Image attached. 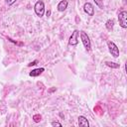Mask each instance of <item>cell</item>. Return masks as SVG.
Returning <instances> with one entry per match:
<instances>
[{
	"mask_svg": "<svg viewBox=\"0 0 127 127\" xmlns=\"http://www.w3.org/2000/svg\"><path fill=\"white\" fill-rule=\"evenodd\" d=\"M52 126H59V127H61V126H62V124H61L60 122L54 121V122H52Z\"/></svg>",
	"mask_w": 127,
	"mask_h": 127,
	"instance_id": "5bb4252c",
	"label": "cell"
},
{
	"mask_svg": "<svg viewBox=\"0 0 127 127\" xmlns=\"http://www.w3.org/2000/svg\"><path fill=\"white\" fill-rule=\"evenodd\" d=\"M107 46H108V50H109V53L111 54V56H113L114 58L119 57V49L115 45V43H113L112 41H108Z\"/></svg>",
	"mask_w": 127,
	"mask_h": 127,
	"instance_id": "7a4b0ae2",
	"label": "cell"
},
{
	"mask_svg": "<svg viewBox=\"0 0 127 127\" xmlns=\"http://www.w3.org/2000/svg\"><path fill=\"white\" fill-rule=\"evenodd\" d=\"M78 125L81 126V127H88L89 123H88L87 119L84 116H79L78 117Z\"/></svg>",
	"mask_w": 127,
	"mask_h": 127,
	"instance_id": "52a82bcc",
	"label": "cell"
},
{
	"mask_svg": "<svg viewBox=\"0 0 127 127\" xmlns=\"http://www.w3.org/2000/svg\"><path fill=\"white\" fill-rule=\"evenodd\" d=\"M34 9H35V13L37 14V16L39 17H43L44 16V13H45V4L43 1L39 0L36 2L35 6H34Z\"/></svg>",
	"mask_w": 127,
	"mask_h": 127,
	"instance_id": "6da1fadb",
	"label": "cell"
},
{
	"mask_svg": "<svg viewBox=\"0 0 127 127\" xmlns=\"http://www.w3.org/2000/svg\"><path fill=\"white\" fill-rule=\"evenodd\" d=\"M45 70V68L44 67H39V68H35V69H33L32 71H30V73H29V75L30 76H38V75H40L43 71Z\"/></svg>",
	"mask_w": 127,
	"mask_h": 127,
	"instance_id": "ba28073f",
	"label": "cell"
},
{
	"mask_svg": "<svg viewBox=\"0 0 127 127\" xmlns=\"http://www.w3.org/2000/svg\"><path fill=\"white\" fill-rule=\"evenodd\" d=\"M80 39H81V42H82L85 50L89 51L90 50V46H91L90 45V40H89V37L87 36V34L85 32H83V31L80 32Z\"/></svg>",
	"mask_w": 127,
	"mask_h": 127,
	"instance_id": "277c9868",
	"label": "cell"
},
{
	"mask_svg": "<svg viewBox=\"0 0 127 127\" xmlns=\"http://www.w3.org/2000/svg\"><path fill=\"white\" fill-rule=\"evenodd\" d=\"M66 8H67V1H66V0H63V1H61V2L58 4V10H59L60 12L64 11Z\"/></svg>",
	"mask_w": 127,
	"mask_h": 127,
	"instance_id": "9c48e42d",
	"label": "cell"
},
{
	"mask_svg": "<svg viewBox=\"0 0 127 127\" xmlns=\"http://www.w3.org/2000/svg\"><path fill=\"white\" fill-rule=\"evenodd\" d=\"M95 2V5L98 6L100 9H103L104 7V4H103V0H93Z\"/></svg>",
	"mask_w": 127,
	"mask_h": 127,
	"instance_id": "7c38bea8",
	"label": "cell"
},
{
	"mask_svg": "<svg viewBox=\"0 0 127 127\" xmlns=\"http://www.w3.org/2000/svg\"><path fill=\"white\" fill-rule=\"evenodd\" d=\"M83 10H84V12H85L88 16H93V15H94V7H93V5H92L91 3H89V2L84 3V5H83Z\"/></svg>",
	"mask_w": 127,
	"mask_h": 127,
	"instance_id": "8992f818",
	"label": "cell"
},
{
	"mask_svg": "<svg viewBox=\"0 0 127 127\" xmlns=\"http://www.w3.org/2000/svg\"><path fill=\"white\" fill-rule=\"evenodd\" d=\"M78 34H79V32L77 30H74L72 32V34H71V36L69 37V40H68V45L69 46H76L78 44V40H77Z\"/></svg>",
	"mask_w": 127,
	"mask_h": 127,
	"instance_id": "5b68a950",
	"label": "cell"
},
{
	"mask_svg": "<svg viewBox=\"0 0 127 127\" xmlns=\"http://www.w3.org/2000/svg\"><path fill=\"white\" fill-rule=\"evenodd\" d=\"M41 118H42V116H41L40 114H35V115L33 116L34 122H36V123H39V122L41 121Z\"/></svg>",
	"mask_w": 127,
	"mask_h": 127,
	"instance_id": "4fadbf2b",
	"label": "cell"
},
{
	"mask_svg": "<svg viewBox=\"0 0 127 127\" xmlns=\"http://www.w3.org/2000/svg\"><path fill=\"white\" fill-rule=\"evenodd\" d=\"M16 1H17V0H6V3H7L8 5H12V4H14Z\"/></svg>",
	"mask_w": 127,
	"mask_h": 127,
	"instance_id": "9a60e30c",
	"label": "cell"
},
{
	"mask_svg": "<svg viewBox=\"0 0 127 127\" xmlns=\"http://www.w3.org/2000/svg\"><path fill=\"white\" fill-rule=\"evenodd\" d=\"M106 65L111 67V68H118L119 67V64H116V63H113V62H105Z\"/></svg>",
	"mask_w": 127,
	"mask_h": 127,
	"instance_id": "8fae6325",
	"label": "cell"
},
{
	"mask_svg": "<svg viewBox=\"0 0 127 127\" xmlns=\"http://www.w3.org/2000/svg\"><path fill=\"white\" fill-rule=\"evenodd\" d=\"M35 64H37V61H34L33 63L29 64H28V66H32V65H35Z\"/></svg>",
	"mask_w": 127,
	"mask_h": 127,
	"instance_id": "2e32d148",
	"label": "cell"
},
{
	"mask_svg": "<svg viewBox=\"0 0 127 127\" xmlns=\"http://www.w3.org/2000/svg\"><path fill=\"white\" fill-rule=\"evenodd\" d=\"M118 21H119V25L123 28L126 29L127 28V12L126 11H121L118 15Z\"/></svg>",
	"mask_w": 127,
	"mask_h": 127,
	"instance_id": "3957f363",
	"label": "cell"
},
{
	"mask_svg": "<svg viewBox=\"0 0 127 127\" xmlns=\"http://www.w3.org/2000/svg\"><path fill=\"white\" fill-rule=\"evenodd\" d=\"M105 27H106V29H107L108 31H111V30L113 29V27H114V21H113L112 19L107 20L106 23H105Z\"/></svg>",
	"mask_w": 127,
	"mask_h": 127,
	"instance_id": "30bf717a",
	"label": "cell"
}]
</instances>
